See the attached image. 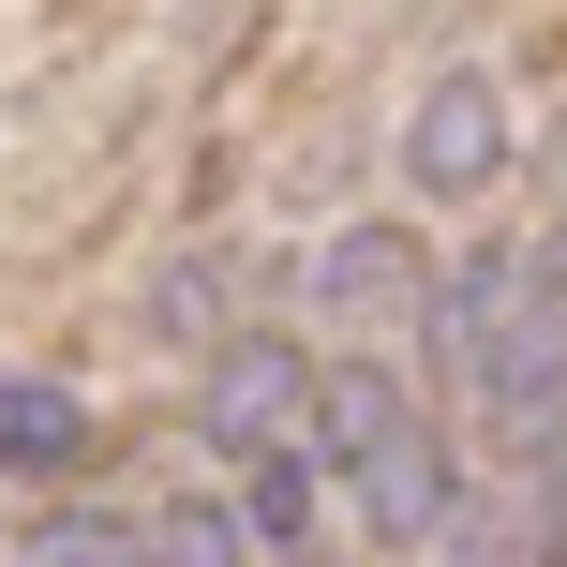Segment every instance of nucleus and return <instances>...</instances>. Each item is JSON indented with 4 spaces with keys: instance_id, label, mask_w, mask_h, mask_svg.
I'll return each mask as SVG.
<instances>
[{
    "instance_id": "1",
    "label": "nucleus",
    "mask_w": 567,
    "mask_h": 567,
    "mask_svg": "<svg viewBox=\"0 0 567 567\" xmlns=\"http://www.w3.org/2000/svg\"><path fill=\"white\" fill-rule=\"evenodd\" d=\"M449 359H463V389L493 403V419H523V433H553L567 419V239H538V255H478L449 284Z\"/></svg>"
},
{
    "instance_id": "2",
    "label": "nucleus",
    "mask_w": 567,
    "mask_h": 567,
    "mask_svg": "<svg viewBox=\"0 0 567 567\" xmlns=\"http://www.w3.org/2000/svg\"><path fill=\"white\" fill-rule=\"evenodd\" d=\"M313 463L359 493V523H373V538H449V508H463L449 433H433V419H419V403H403L373 359H329V389H313Z\"/></svg>"
},
{
    "instance_id": "3",
    "label": "nucleus",
    "mask_w": 567,
    "mask_h": 567,
    "mask_svg": "<svg viewBox=\"0 0 567 567\" xmlns=\"http://www.w3.org/2000/svg\"><path fill=\"white\" fill-rule=\"evenodd\" d=\"M313 389H329V373H313L299 343H225V373H209V449H239V463L313 449Z\"/></svg>"
},
{
    "instance_id": "4",
    "label": "nucleus",
    "mask_w": 567,
    "mask_h": 567,
    "mask_svg": "<svg viewBox=\"0 0 567 567\" xmlns=\"http://www.w3.org/2000/svg\"><path fill=\"white\" fill-rule=\"evenodd\" d=\"M403 165H419L433 195H478V179L508 165V105H493V75H433V90H419V135H403Z\"/></svg>"
},
{
    "instance_id": "5",
    "label": "nucleus",
    "mask_w": 567,
    "mask_h": 567,
    "mask_svg": "<svg viewBox=\"0 0 567 567\" xmlns=\"http://www.w3.org/2000/svg\"><path fill=\"white\" fill-rule=\"evenodd\" d=\"M313 284H329V313H343V329H419V255H403L389 225H343Z\"/></svg>"
},
{
    "instance_id": "6",
    "label": "nucleus",
    "mask_w": 567,
    "mask_h": 567,
    "mask_svg": "<svg viewBox=\"0 0 567 567\" xmlns=\"http://www.w3.org/2000/svg\"><path fill=\"white\" fill-rule=\"evenodd\" d=\"M90 449V403L45 389V373H0V478H45V463Z\"/></svg>"
},
{
    "instance_id": "7",
    "label": "nucleus",
    "mask_w": 567,
    "mask_h": 567,
    "mask_svg": "<svg viewBox=\"0 0 567 567\" xmlns=\"http://www.w3.org/2000/svg\"><path fill=\"white\" fill-rule=\"evenodd\" d=\"M313 478H329L313 449H269V463H239V538H255V553H299V538H313Z\"/></svg>"
},
{
    "instance_id": "8",
    "label": "nucleus",
    "mask_w": 567,
    "mask_h": 567,
    "mask_svg": "<svg viewBox=\"0 0 567 567\" xmlns=\"http://www.w3.org/2000/svg\"><path fill=\"white\" fill-rule=\"evenodd\" d=\"M150 567H239V538L209 508H165V523H150Z\"/></svg>"
},
{
    "instance_id": "9",
    "label": "nucleus",
    "mask_w": 567,
    "mask_h": 567,
    "mask_svg": "<svg viewBox=\"0 0 567 567\" xmlns=\"http://www.w3.org/2000/svg\"><path fill=\"white\" fill-rule=\"evenodd\" d=\"M284 567H313V553H284Z\"/></svg>"
}]
</instances>
